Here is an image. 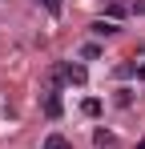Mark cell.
Instances as JSON below:
<instances>
[{
	"label": "cell",
	"mask_w": 145,
	"mask_h": 149,
	"mask_svg": "<svg viewBox=\"0 0 145 149\" xmlns=\"http://www.w3.org/2000/svg\"><path fill=\"white\" fill-rule=\"evenodd\" d=\"M45 149H72V145H69V137H61V133H48V137H45Z\"/></svg>",
	"instance_id": "5b68a950"
},
{
	"label": "cell",
	"mask_w": 145,
	"mask_h": 149,
	"mask_svg": "<svg viewBox=\"0 0 145 149\" xmlns=\"http://www.w3.org/2000/svg\"><path fill=\"white\" fill-rule=\"evenodd\" d=\"M61 69V81H72V85H85V65H56Z\"/></svg>",
	"instance_id": "6da1fadb"
},
{
	"label": "cell",
	"mask_w": 145,
	"mask_h": 149,
	"mask_svg": "<svg viewBox=\"0 0 145 149\" xmlns=\"http://www.w3.org/2000/svg\"><path fill=\"white\" fill-rule=\"evenodd\" d=\"M40 4H45L52 16H61V12H65V0H40Z\"/></svg>",
	"instance_id": "52a82bcc"
},
{
	"label": "cell",
	"mask_w": 145,
	"mask_h": 149,
	"mask_svg": "<svg viewBox=\"0 0 145 149\" xmlns=\"http://www.w3.org/2000/svg\"><path fill=\"white\" fill-rule=\"evenodd\" d=\"M81 56H85V61H97V56H101V45H85Z\"/></svg>",
	"instance_id": "ba28073f"
},
{
	"label": "cell",
	"mask_w": 145,
	"mask_h": 149,
	"mask_svg": "<svg viewBox=\"0 0 145 149\" xmlns=\"http://www.w3.org/2000/svg\"><path fill=\"white\" fill-rule=\"evenodd\" d=\"M81 109H85V117H101V101H97V97H85Z\"/></svg>",
	"instance_id": "8992f818"
},
{
	"label": "cell",
	"mask_w": 145,
	"mask_h": 149,
	"mask_svg": "<svg viewBox=\"0 0 145 149\" xmlns=\"http://www.w3.org/2000/svg\"><path fill=\"white\" fill-rule=\"evenodd\" d=\"M117 32H121V28L113 24V20H97V24H93V36H117Z\"/></svg>",
	"instance_id": "277c9868"
},
{
	"label": "cell",
	"mask_w": 145,
	"mask_h": 149,
	"mask_svg": "<svg viewBox=\"0 0 145 149\" xmlns=\"http://www.w3.org/2000/svg\"><path fill=\"white\" fill-rule=\"evenodd\" d=\"M137 77H141V81H145V65H141V69H137Z\"/></svg>",
	"instance_id": "9c48e42d"
},
{
	"label": "cell",
	"mask_w": 145,
	"mask_h": 149,
	"mask_svg": "<svg viewBox=\"0 0 145 149\" xmlns=\"http://www.w3.org/2000/svg\"><path fill=\"white\" fill-rule=\"evenodd\" d=\"M61 109H65V105H61V97H56V93H45V117H52V121H56V117H61Z\"/></svg>",
	"instance_id": "3957f363"
},
{
	"label": "cell",
	"mask_w": 145,
	"mask_h": 149,
	"mask_svg": "<svg viewBox=\"0 0 145 149\" xmlns=\"http://www.w3.org/2000/svg\"><path fill=\"white\" fill-rule=\"evenodd\" d=\"M93 141H97V149H117V133H109V129H97V133H93Z\"/></svg>",
	"instance_id": "7a4b0ae2"
}]
</instances>
